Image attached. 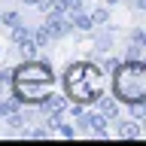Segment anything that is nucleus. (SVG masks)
Masks as SVG:
<instances>
[{"mask_svg": "<svg viewBox=\"0 0 146 146\" xmlns=\"http://www.w3.org/2000/svg\"><path fill=\"white\" fill-rule=\"evenodd\" d=\"M70 21H73V27H76V31H91V27H94V15L82 12V9L70 12Z\"/></svg>", "mask_w": 146, "mask_h": 146, "instance_id": "20e7f679", "label": "nucleus"}, {"mask_svg": "<svg viewBox=\"0 0 146 146\" xmlns=\"http://www.w3.org/2000/svg\"><path fill=\"white\" fill-rule=\"evenodd\" d=\"M3 25H6V27H18V25H21L18 12H3Z\"/></svg>", "mask_w": 146, "mask_h": 146, "instance_id": "9d476101", "label": "nucleus"}, {"mask_svg": "<svg viewBox=\"0 0 146 146\" xmlns=\"http://www.w3.org/2000/svg\"><path fill=\"white\" fill-rule=\"evenodd\" d=\"M131 43H140L146 49V27H134V31H131Z\"/></svg>", "mask_w": 146, "mask_h": 146, "instance_id": "1a4fd4ad", "label": "nucleus"}, {"mask_svg": "<svg viewBox=\"0 0 146 146\" xmlns=\"http://www.w3.org/2000/svg\"><path fill=\"white\" fill-rule=\"evenodd\" d=\"M64 107H67V104H64L61 94H43V98H40V113H43V116H49V122L61 119Z\"/></svg>", "mask_w": 146, "mask_h": 146, "instance_id": "7ed1b4c3", "label": "nucleus"}, {"mask_svg": "<svg viewBox=\"0 0 146 146\" xmlns=\"http://www.w3.org/2000/svg\"><path fill=\"white\" fill-rule=\"evenodd\" d=\"M94 46H98V52H107L110 46H113V36H110L107 31H100V34L94 36Z\"/></svg>", "mask_w": 146, "mask_h": 146, "instance_id": "6e6552de", "label": "nucleus"}, {"mask_svg": "<svg viewBox=\"0 0 146 146\" xmlns=\"http://www.w3.org/2000/svg\"><path fill=\"white\" fill-rule=\"evenodd\" d=\"M116 94L122 100H128V104L146 100V61H125V64H119Z\"/></svg>", "mask_w": 146, "mask_h": 146, "instance_id": "f257e3e1", "label": "nucleus"}, {"mask_svg": "<svg viewBox=\"0 0 146 146\" xmlns=\"http://www.w3.org/2000/svg\"><path fill=\"white\" fill-rule=\"evenodd\" d=\"M116 134H119V137H140L143 131H140V128H137L134 122H122V125L116 128Z\"/></svg>", "mask_w": 146, "mask_h": 146, "instance_id": "423d86ee", "label": "nucleus"}, {"mask_svg": "<svg viewBox=\"0 0 146 146\" xmlns=\"http://www.w3.org/2000/svg\"><path fill=\"white\" fill-rule=\"evenodd\" d=\"M104 122H107V116H104L100 110H98V113H82V116H79V128L88 131V134H98V137H107Z\"/></svg>", "mask_w": 146, "mask_h": 146, "instance_id": "f03ea898", "label": "nucleus"}, {"mask_svg": "<svg viewBox=\"0 0 146 146\" xmlns=\"http://www.w3.org/2000/svg\"><path fill=\"white\" fill-rule=\"evenodd\" d=\"M134 9H140V12H146V0H134Z\"/></svg>", "mask_w": 146, "mask_h": 146, "instance_id": "2eb2a0df", "label": "nucleus"}, {"mask_svg": "<svg viewBox=\"0 0 146 146\" xmlns=\"http://www.w3.org/2000/svg\"><path fill=\"white\" fill-rule=\"evenodd\" d=\"M91 15H94V25H98V27H100V25H104V21L110 18V15H107V9H94Z\"/></svg>", "mask_w": 146, "mask_h": 146, "instance_id": "4468645a", "label": "nucleus"}, {"mask_svg": "<svg viewBox=\"0 0 146 146\" xmlns=\"http://www.w3.org/2000/svg\"><path fill=\"white\" fill-rule=\"evenodd\" d=\"M49 134H52V125H40V128L31 131V137H36V140H43V137H49Z\"/></svg>", "mask_w": 146, "mask_h": 146, "instance_id": "9b49d317", "label": "nucleus"}, {"mask_svg": "<svg viewBox=\"0 0 146 146\" xmlns=\"http://www.w3.org/2000/svg\"><path fill=\"white\" fill-rule=\"evenodd\" d=\"M43 0H25V6H40Z\"/></svg>", "mask_w": 146, "mask_h": 146, "instance_id": "dca6fc26", "label": "nucleus"}, {"mask_svg": "<svg viewBox=\"0 0 146 146\" xmlns=\"http://www.w3.org/2000/svg\"><path fill=\"white\" fill-rule=\"evenodd\" d=\"M31 36H34V31H31L27 25H18V27H12V40H15V43H25V40H31Z\"/></svg>", "mask_w": 146, "mask_h": 146, "instance_id": "0eeeda50", "label": "nucleus"}, {"mask_svg": "<svg viewBox=\"0 0 146 146\" xmlns=\"http://www.w3.org/2000/svg\"><path fill=\"white\" fill-rule=\"evenodd\" d=\"M15 107H18V104H12V100H0V116H12Z\"/></svg>", "mask_w": 146, "mask_h": 146, "instance_id": "f8f14e48", "label": "nucleus"}, {"mask_svg": "<svg viewBox=\"0 0 146 146\" xmlns=\"http://www.w3.org/2000/svg\"><path fill=\"white\" fill-rule=\"evenodd\" d=\"M107 3H110V6H116V3H122V0H107Z\"/></svg>", "mask_w": 146, "mask_h": 146, "instance_id": "f3484780", "label": "nucleus"}, {"mask_svg": "<svg viewBox=\"0 0 146 146\" xmlns=\"http://www.w3.org/2000/svg\"><path fill=\"white\" fill-rule=\"evenodd\" d=\"M0 21H3V15H0Z\"/></svg>", "mask_w": 146, "mask_h": 146, "instance_id": "a211bd4d", "label": "nucleus"}, {"mask_svg": "<svg viewBox=\"0 0 146 146\" xmlns=\"http://www.w3.org/2000/svg\"><path fill=\"white\" fill-rule=\"evenodd\" d=\"M98 107H100V113H104L107 119H116V116H119V104H116L113 98H100Z\"/></svg>", "mask_w": 146, "mask_h": 146, "instance_id": "39448f33", "label": "nucleus"}, {"mask_svg": "<svg viewBox=\"0 0 146 146\" xmlns=\"http://www.w3.org/2000/svg\"><path fill=\"white\" fill-rule=\"evenodd\" d=\"M55 125H58V134H61V137H73V128H70V125H64L61 119H55Z\"/></svg>", "mask_w": 146, "mask_h": 146, "instance_id": "ddd939ff", "label": "nucleus"}]
</instances>
